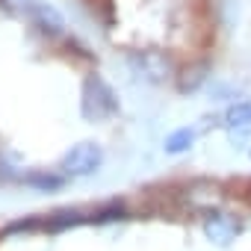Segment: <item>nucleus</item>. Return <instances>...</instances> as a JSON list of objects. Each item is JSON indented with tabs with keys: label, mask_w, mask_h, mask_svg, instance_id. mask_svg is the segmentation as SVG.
<instances>
[{
	"label": "nucleus",
	"mask_w": 251,
	"mask_h": 251,
	"mask_svg": "<svg viewBox=\"0 0 251 251\" xmlns=\"http://www.w3.org/2000/svg\"><path fill=\"white\" fill-rule=\"evenodd\" d=\"M225 127L227 130H242V127H251V103H233L225 109Z\"/></svg>",
	"instance_id": "3"
},
{
	"label": "nucleus",
	"mask_w": 251,
	"mask_h": 251,
	"mask_svg": "<svg viewBox=\"0 0 251 251\" xmlns=\"http://www.w3.org/2000/svg\"><path fill=\"white\" fill-rule=\"evenodd\" d=\"M204 230H207V236H210L213 242L227 245L233 236H239L242 225H239V219H236V216H230V213H213V216L207 219Z\"/></svg>",
	"instance_id": "1"
},
{
	"label": "nucleus",
	"mask_w": 251,
	"mask_h": 251,
	"mask_svg": "<svg viewBox=\"0 0 251 251\" xmlns=\"http://www.w3.org/2000/svg\"><path fill=\"white\" fill-rule=\"evenodd\" d=\"M98 163H100V151L95 145H80L65 157V172L68 175H89L98 169Z\"/></svg>",
	"instance_id": "2"
},
{
	"label": "nucleus",
	"mask_w": 251,
	"mask_h": 251,
	"mask_svg": "<svg viewBox=\"0 0 251 251\" xmlns=\"http://www.w3.org/2000/svg\"><path fill=\"white\" fill-rule=\"evenodd\" d=\"M192 133H195L192 127L175 130V133L166 139V151H169V154H183V151H189V148L195 145V136H192Z\"/></svg>",
	"instance_id": "4"
}]
</instances>
